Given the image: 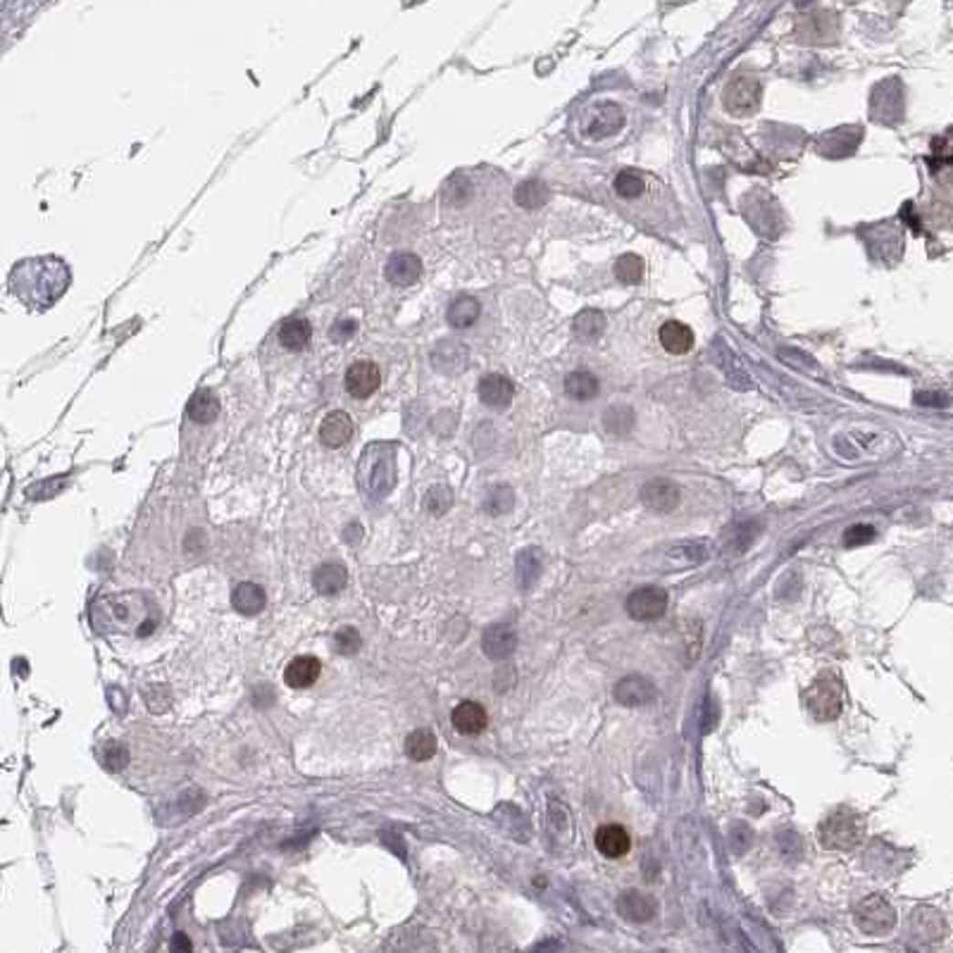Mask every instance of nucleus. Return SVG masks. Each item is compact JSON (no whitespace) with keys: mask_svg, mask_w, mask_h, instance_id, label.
<instances>
[{"mask_svg":"<svg viewBox=\"0 0 953 953\" xmlns=\"http://www.w3.org/2000/svg\"><path fill=\"white\" fill-rule=\"evenodd\" d=\"M69 281H72V272L68 262L60 258H26V260H19L10 272V291L26 308L48 310L68 293Z\"/></svg>","mask_w":953,"mask_h":953,"instance_id":"1","label":"nucleus"},{"mask_svg":"<svg viewBox=\"0 0 953 953\" xmlns=\"http://www.w3.org/2000/svg\"><path fill=\"white\" fill-rule=\"evenodd\" d=\"M158 608L141 594L105 596L93 603V627L148 637L158 627Z\"/></svg>","mask_w":953,"mask_h":953,"instance_id":"2","label":"nucleus"},{"mask_svg":"<svg viewBox=\"0 0 953 953\" xmlns=\"http://www.w3.org/2000/svg\"><path fill=\"white\" fill-rule=\"evenodd\" d=\"M396 446L372 443L360 461V486L375 498H382L396 484Z\"/></svg>","mask_w":953,"mask_h":953,"instance_id":"3","label":"nucleus"},{"mask_svg":"<svg viewBox=\"0 0 953 953\" xmlns=\"http://www.w3.org/2000/svg\"><path fill=\"white\" fill-rule=\"evenodd\" d=\"M863 837H865V818L849 806H839L837 810H832L818 830L820 844L832 851L856 849Z\"/></svg>","mask_w":953,"mask_h":953,"instance_id":"4","label":"nucleus"},{"mask_svg":"<svg viewBox=\"0 0 953 953\" xmlns=\"http://www.w3.org/2000/svg\"><path fill=\"white\" fill-rule=\"evenodd\" d=\"M806 705L818 723H832L844 711V682L837 672H820L806 689Z\"/></svg>","mask_w":953,"mask_h":953,"instance_id":"5","label":"nucleus"},{"mask_svg":"<svg viewBox=\"0 0 953 953\" xmlns=\"http://www.w3.org/2000/svg\"><path fill=\"white\" fill-rule=\"evenodd\" d=\"M947 937V920L932 905H917L908 920V941L905 953H929V944H937Z\"/></svg>","mask_w":953,"mask_h":953,"instance_id":"6","label":"nucleus"},{"mask_svg":"<svg viewBox=\"0 0 953 953\" xmlns=\"http://www.w3.org/2000/svg\"><path fill=\"white\" fill-rule=\"evenodd\" d=\"M853 920H856V927L861 929L863 935L884 937L896 927L899 917H896L894 905L884 896L873 894V896H865V899H861L853 905Z\"/></svg>","mask_w":953,"mask_h":953,"instance_id":"7","label":"nucleus"},{"mask_svg":"<svg viewBox=\"0 0 953 953\" xmlns=\"http://www.w3.org/2000/svg\"><path fill=\"white\" fill-rule=\"evenodd\" d=\"M763 98V86L756 74L736 72L723 89V105L729 115L748 117L753 115Z\"/></svg>","mask_w":953,"mask_h":953,"instance_id":"8","label":"nucleus"},{"mask_svg":"<svg viewBox=\"0 0 953 953\" xmlns=\"http://www.w3.org/2000/svg\"><path fill=\"white\" fill-rule=\"evenodd\" d=\"M741 207H744V215H747V219L751 222L753 229L758 231V234H763V237H770V238L779 237V231L784 229L782 213H779L778 203L772 201L766 191L756 188L753 194L744 196Z\"/></svg>","mask_w":953,"mask_h":953,"instance_id":"9","label":"nucleus"},{"mask_svg":"<svg viewBox=\"0 0 953 953\" xmlns=\"http://www.w3.org/2000/svg\"><path fill=\"white\" fill-rule=\"evenodd\" d=\"M870 117L882 124H896L904 117V84L899 79H884L873 89Z\"/></svg>","mask_w":953,"mask_h":953,"instance_id":"10","label":"nucleus"},{"mask_svg":"<svg viewBox=\"0 0 953 953\" xmlns=\"http://www.w3.org/2000/svg\"><path fill=\"white\" fill-rule=\"evenodd\" d=\"M625 610L631 619H639V622L662 618L668 610V591L661 587H641L627 596Z\"/></svg>","mask_w":953,"mask_h":953,"instance_id":"11","label":"nucleus"},{"mask_svg":"<svg viewBox=\"0 0 953 953\" xmlns=\"http://www.w3.org/2000/svg\"><path fill=\"white\" fill-rule=\"evenodd\" d=\"M622 127H625V112L610 101L596 103V108L584 120V134L596 141L615 136Z\"/></svg>","mask_w":953,"mask_h":953,"instance_id":"12","label":"nucleus"},{"mask_svg":"<svg viewBox=\"0 0 953 953\" xmlns=\"http://www.w3.org/2000/svg\"><path fill=\"white\" fill-rule=\"evenodd\" d=\"M863 127L856 124H849V127H837L832 132H827L818 139L815 148L822 158H849L856 153V148L861 146L863 141Z\"/></svg>","mask_w":953,"mask_h":953,"instance_id":"13","label":"nucleus"},{"mask_svg":"<svg viewBox=\"0 0 953 953\" xmlns=\"http://www.w3.org/2000/svg\"><path fill=\"white\" fill-rule=\"evenodd\" d=\"M613 696L625 708H641L656 698V686L644 674H627L615 684Z\"/></svg>","mask_w":953,"mask_h":953,"instance_id":"14","label":"nucleus"},{"mask_svg":"<svg viewBox=\"0 0 953 953\" xmlns=\"http://www.w3.org/2000/svg\"><path fill=\"white\" fill-rule=\"evenodd\" d=\"M382 384V370L372 360H355L346 372V391L353 398H370Z\"/></svg>","mask_w":953,"mask_h":953,"instance_id":"15","label":"nucleus"},{"mask_svg":"<svg viewBox=\"0 0 953 953\" xmlns=\"http://www.w3.org/2000/svg\"><path fill=\"white\" fill-rule=\"evenodd\" d=\"M641 501H644L649 511L668 515L680 505V486L674 484L672 480H665V477L649 480L644 489H641Z\"/></svg>","mask_w":953,"mask_h":953,"instance_id":"16","label":"nucleus"},{"mask_svg":"<svg viewBox=\"0 0 953 953\" xmlns=\"http://www.w3.org/2000/svg\"><path fill=\"white\" fill-rule=\"evenodd\" d=\"M615 905H618L619 916L630 920V923H649L658 913L656 899L649 896V894L639 892V889H627V892L619 894Z\"/></svg>","mask_w":953,"mask_h":953,"instance_id":"17","label":"nucleus"},{"mask_svg":"<svg viewBox=\"0 0 953 953\" xmlns=\"http://www.w3.org/2000/svg\"><path fill=\"white\" fill-rule=\"evenodd\" d=\"M711 556V548L708 544L701 539L694 541H680L665 551L662 560H665V567H672V570H686V567H696V565L705 563Z\"/></svg>","mask_w":953,"mask_h":953,"instance_id":"18","label":"nucleus"},{"mask_svg":"<svg viewBox=\"0 0 953 953\" xmlns=\"http://www.w3.org/2000/svg\"><path fill=\"white\" fill-rule=\"evenodd\" d=\"M480 401L492 410H505L513 403L515 396V384L503 375H486L482 376L480 386H477Z\"/></svg>","mask_w":953,"mask_h":953,"instance_id":"19","label":"nucleus"},{"mask_svg":"<svg viewBox=\"0 0 953 953\" xmlns=\"http://www.w3.org/2000/svg\"><path fill=\"white\" fill-rule=\"evenodd\" d=\"M517 649V634L511 625H492L482 634V651L492 661H505Z\"/></svg>","mask_w":953,"mask_h":953,"instance_id":"20","label":"nucleus"},{"mask_svg":"<svg viewBox=\"0 0 953 953\" xmlns=\"http://www.w3.org/2000/svg\"><path fill=\"white\" fill-rule=\"evenodd\" d=\"M594 844L606 858H622L630 853L631 837L625 827L618 825V822H603V825L596 830Z\"/></svg>","mask_w":953,"mask_h":953,"instance_id":"21","label":"nucleus"},{"mask_svg":"<svg viewBox=\"0 0 953 953\" xmlns=\"http://www.w3.org/2000/svg\"><path fill=\"white\" fill-rule=\"evenodd\" d=\"M713 360H715V365L720 367V370L725 372V376H727V384L729 386H735V389H751L753 384H751V375H748L747 370H744V365L739 363V358H736L735 353H732V348H727L723 344V341L717 339L715 344H713Z\"/></svg>","mask_w":953,"mask_h":953,"instance_id":"22","label":"nucleus"},{"mask_svg":"<svg viewBox=\"0 0 953 953\" xmlns=\"http://www.w3.org/2000/svg\"><path fill=\"white\" fill-rule=\"evenodd\" d=\"M450 723L461 735L472 736L484 732L486 725H489V715H486L484 705H480L477 701H462L450 713Z\"/></svg>","mask_w":953,"mask_h":953,"instance_id":"23","label":"nucleus"},{"mask_svg":"<svg viewBox=\"0 0 953 953\" xmlns=\"http://www.w3.org/2000/svg\"><path fill=\"white\" fill-rule=\"evenodd\" d=\"M320 674H323V662L315 656H298L286 665L284 682L291 689H308L320 680Z\"/></svg>","mask_w":953,"mask_h":953,"instance_id":"24","label":"nucleus"},{"mask_svg":"<svg viewBox=\"0 0 953 953\" xmlns=\"http://www.w3.org/2000/svg\"><path fill=\"white\" fill-rule=\"evenodd\" d=\"M386 280L394 286H410L422 274V260L415 253H394L386 262Z\"/></svg>","mask_w":953,"mask_h":953,"instance_id":"25","label":"nucleus"},{"mask_svg":"<svg viewBox=\"0 0 953 953\" xmlns=\"http://www.w3.org/2000/svg\"><path fill=\"white\" fill-rule=\"evenodd\" d=\"M353 437V419L344 410H332L320 427V439L329 449H341Z\"/></svg>","mask_w":953,"mask_h":953,"instance_id":"26","label":"nucleus"},{"mask_svg":"<svg viewBox=\"0 0 953 953\" xmlns=\"http://www.w3.org/2000/svg\"><path fill=\"white\" fill-rule=\"evenodd\" d=\"M834 31H837V19L832 15L815 13L799 22L796 34H799V41L803 43H825L834 38Z\"/></svg>","mask_w":953,"mask_h":953,"instance_id":"27","label":"nucleus"},{"mask_svg":"<svg viewBox=\"0 0 953 953\" xmlns=\"http://www.w3.org/2000/svg\"><path fill=\"white\" fill-rule=\"evenodd\" d=\"M348 572L341 563H324L312 572V587L320 596H336L346 589Z\"/></svg>","mask_w":953,"mask_h":953,"instance_id":"28","label":"nucleus"},{"mask_svg":"<svg viewBox=\"0 0 953 953\" xmlns=\"http://www.w3.org/2000/svg\"><path fill=\"white\" fill-rule=\"evenodd\" d=\"M231 606H234L237 613L246 615V618H253V615L265 610L268 596H265V589L258 587V584L241 582L237 589H234V594H231Z\"/></svg>","mask_w":953,"mask_h":953,"instance_id":"29","label":"nucleus"},{"mask_svg":"<svg viewBox=\"0 0 953 953\" xmlns=\"http://www.w3.org/2000/svg\"><path fill=\"white\" fill-rule=\"evenodd\" d=\"M658 339H661L662 348L670 355H686L694 348L692 327H686L684 323H677V320H670V323L662 324L661 332H658Z\"/></svg>","mask_w":953,"mask_h":953,"instance_id":"30","label":"nucleus"},{"mask_svg":"<svg viewBox=\"0 0 953 953\" xmlns=\"http://www.w3.org/2000/svg\"><path fill=\"white\" fill-rule=\"evenodd\" d=\"M431 363L437 370L456 375V372L465 370V365H468V348L456 344V341H441L431 353Z\"/></svg>","mask_w":953,"mask_h":953,"instance_id":"31","label":"nucleus"},{"mask_svg":"<svg viewBox=\"0 0 953 953\" xmlns=\"http://www.w3.org/2000/svg\"><path fill=\"white\" fill-rule=\"evenodd\" d=\"M482 315V305L477 298L472 296H458L450 301L449 310H446V320H449L450 327L456 329H468L472 327Z\"/></svg>","mask_w":953,"mask_h":953,"instance_id":"32","label":"nucleus"},{"mask_svg":"<svg viewBox=\"0 0 953 953\" xmlns=\"http://www.w3.org/2000/svg\"><path fill=\"white\" fill-rule=\"evenodd\" d=\"M310 339H312V327H310L308 320L291 317L280 327V344L286 351H303L310 344Z\"/></svg>","mask_w":953,"mask_h":953,"instance_id":"33","label":"nucleus"},{"mask_svg":"<svg viewBox=\"0 0 953 953\" xmlns=\"http://www.w3.org/2000/svg\"><path fill=\"white\" fill-rule=\"evenodd\" d=\"M186 413L188 418L194 419L196 425H210L219 415V401L215 398V394H210L207 389H198L191 396Z\"/></svg>","mask_w":953,"mask_h":953,"instance_id":"34","label":"nucleus"},{"mask_svg":"<svg viewBox=\"0 0 953 953\" xmlns=\"http://www.w3.org/2000/svg\"><path fill=\"white\" fill-rule=\"evenodd\" d=\"M603 332H606V315H603L601 310L587 308L575 317V334H577V339L584 341V344L598 341L603 336Z\"/></svg>","mask_w":953,"mask_h":953,"instance_id":"35","label":"nucleus"},{"mask_svg":"<svg viewBox=\"0 0 953 953\" xmlns=\"http://www.w3.org/2000/svg\"><path fill=\"white\" fill-rule=\"evenodd\" d=\"M437 748V735H434L431 729H415L406 739L408 758L415 760V763H425V760L434 758Z\"/></svg>","mask_w":953,"mask_h":953,"instance_id":"36","label":"nucleus"},{"mask_svg":"<svg viewBox=\"0 0 953 953\" xmlns=\"http://www.w3.org/2000/svg\"><path fill=\"white\" fill-rule=\"evenodd\" d=\"M565 394L575 401H591L598 396V379L589 370H575L565 376Z\"/></svg>","mask_w":953,"mask_h":953,"instance_id":"37","label":"nucleus"},{"mask_svg":"<svg viewBox=\"0 0 953 953\" xmlns=\"http://www.w3.org/2000/svg\"><path fill=\"white\" fill-rule=\"evenodd\" d=\"M601 419L608 434L625 437V434L631 431V427H634V408L627 406V403H615V406L606 408V413H603Z\"/></svg>","mask_w":953,"mask_h":953,"instance_id":"38","label":"nucleus"},{"mask_svg":"<svg viewBox=\"0 0 953 953\" xmlns=\"http://www.w3.org/2000/svg\"><path fill=\"white\" fill-rule=\"evenodd\" d=\"M551 198V191L541 179H527L520 186L515 188V203L524 210H536V207H544Z\"/></svg>","mask_w":953,"mask_h":953,"instance_id":"39","label":"nucleus"},{"mask_svg":"<svg viewBox=\"0 0 953 953\" xmlns=\"http://www.w3.org/2000/svg\"><path fill=\"white\" fill-rule=\"evenodd\" d=\"M517 582L523 589H529L541 575V558L536 548H524L517 553Z\"/></svg>","mask_w":953,"mask_h":953,"instance_id":"40","label":"nucleus"},{"mask_svg":"<svg viewBox=\"0 0 953 953\" xmlns=\"http://www.w3.org/2000/svg\"><path fill=\"white\" fill-rule=\"evenodd\" d=\"M644 260L637 256V253H625L615 260V280L625 286H634L641 281L644 277Z\"/></svg>","mask_w":953,"mask_h":953,"instance_id":"41","label":"nucleus"},{"mask_svg":"<svg viewBox=\"0 0 953 953\" xmlns=\"http://www.w3.org/2000/svg\"><path fill=\"white\" fill-rule=\"evenodd\" d=\"M613 188L619 198H625V201H634V198H639V196L646 191V179L634 170H622L618 176H615Z\"/></svg>","mask_w":953,"mask_h":953,"instance_id":"42","label":"nucleus"},{"mask_svg":"<svg viewBox=\"0 0 953 953\" xmlns=\"http://www.w3.org/2000/svg\"><path fill=\"white\" fill-rule=\"evenodd\" d=\"M360 646H363V637H360V631L355 630V627H341L334 634V649L341 656H355L360 651Z\"/></svg>","mask_w":953,"mask_h":953,"instance_id":"43","label":"nucleus"},{"mask_svg":"<svg viewBox=\"0 0 953 953\" xmlns=\"http://www.w3.org/2000/svg\"><path fill=\"white\" fill-rule=\"evenodd\" d=\"M129 748L124 747V744H120V741H110L108 747L103 748V766L108 768L110 772H122L124 768L129 766Z\"/></svg>","mask_w":953,"mask_h":953,"instance_id":"44","label":"nucleus"},{"mask_svg":"<svg viewBox=\"0 0 953 953\" xmlns=\"http://www.w3.org/2000/svg\"><path fill=\"white\" fill-rule=\"evenodd\" d=\"M513 503H515V493H513L511 486H496L486 498V511L492 513V515H503V513L511 511Z\"/></svg>","mask_w":953,"mask_h":953,"instance_id":"45","label":"nucleus"},{"mask_svg":"<svg viewBox=\"0 0 953 953\" xmlns=\"http://www.w3.org/2000/svg\"><path fill=\"white\" fill-rule=\"evenodd\" d=\"M874 536H877V532H874L873 524H853V527H849L844 532V546L846 548L865 546V544H870Z\"/></svg>","mask_w":953,"mask_h":953,"instance_id":"46","label":"nucleus"},{"mask_svg":"<svg viewBox=\"0 0 953 953\" xmlns=\"http://www.w3.org/2000/svg\"><path fill=\"white\" fill-rule=\"evenodd\" d=\"M729 842H732V849H735V853H744V851L751 849L753 844V832H751V827L744 825V822H735V825L729 827Z\"/></svg>","mask_w":953,"mask_h":953,"instance_id":"47","label":"nucleus"},{"mask_svg":"<svg viewBox=\"0 0 953 953\" xmlns=\"http://www.w3.org/2000/svg\"><path fill=\"white\" fill-rule=\"evenodd\" d=\"M758 535H760V524L758 523H753V520H751V523L741 524V527L736 529L735 539H732V544H735V551H739V553L747 551V548L751 546V544H753V541H756V536H758Z\"/></svg>","mask_w":953,"mask_h":953,"instance_id":"48","label":"nucleus"},{"mask_svg":"<svg viewBox=\"0 0 953 953\" xmlns=\"http://www.w3.org/2000/svg\"><path fill=\"white\" fill-rule=\"evenodd\" d=\"M916 403L917 406H927V408H947L948 396L937 394V391H917Z\"/></svg>","mask_w":953,"mask_h":953,"instance_id":"49","label":"nucleus"},{"mask_svg":"<svg viewBox=\"0 0 953 953\" xmlns=\"http://www.w3.org/2000/svg\"><path fill=\"white\" fill-rule=\"evenodd\" d=\"M355 332H358V324L355 323H336L334 329H332V339H334L336 344H344V341L351 339Z\"/></svg>","mask_w":953,"mask_h":953,"instance_id":"50","label":"nucleus"},{"mask_svg":"<svg viewBox=\"0 0 953 953\" xmlns=\"http://www.w3.org/2000/svg\"><path fill=\"white\" fill-rule=\"evenodd\" d=\"M170 951L172 953H194V944H191L188 935H184V932H176L170 941Z\"/></svg>","mask_w":953,"mask_h":953,"instance_id":"51","label":"nucleus"}]
</instances>
